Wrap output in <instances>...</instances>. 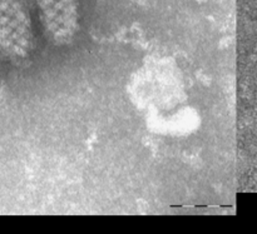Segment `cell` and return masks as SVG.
<instances>
[{
	"label": "cell",
	"mask_w": 257,
	"mask_h": 234,
	"mask_svg": "<svg viewBox=\"0 0 257 234\" xmlns=\"http://www.w3.org/2000/svg\"><path fill=\"white\" fill-rule=\"evenodd\" d=\"M33 46L30 17L23 0H0V51L14 60L24 59Z\"/></svg>",
	"instance_id": "obj_1"
},
{
	"label": "cell",
	"mask_w": 257,
	"mask_h": 234,
	"mask_svg": "<svg viewBox=\"0 0 257 234\" xmlns=\"http://www.w3.org/2000/svg\"><path fill=\"white\" fill-rule=\"evenodd\" d=\"M41 20L56 41H68L77 28V0H38Z\"/></svg>",
	"instance_id": "obj_2"
}]
</instances>
